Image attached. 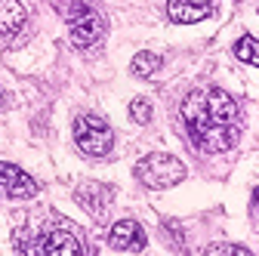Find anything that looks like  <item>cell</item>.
Here are the masks:
<instances>
[{"label": "cell", "instance_id": "1", "mask_svg": "<svg viewBox=\"0 0 259 256\" xmlns=\"http://www.w3.org/2000/svg\"><path fill=\"white\" fill-rule=\"evenodd\" d=\"M182 117L191 142L207 154L229 151L241 136V108L225 90H191L182 102Z\"/></svg>", "mask_w": 259, "mask_h": 256}, {"label": "cell", "instance_id": "2", "mask_svg": "<svg viewBox=\"0 0 259 256\" xmlns=\"http://www.w3.org/2000/svg\"><path fill=\"white\" fill-rule=\"evenodd\" d=\"M136 179L148 188H170L185 179V164L173 154H148L136 164Z\"/></svg>", "mask_w": 259, "mask_h": 256}, {"label": "cell", "instance_id": "3", "mask_svg": "<svg viewBox=\"0 0 259 256\" xmlns=\"http://www.w3.org/2000/svg\"><path fill=\"white\" fill-rule=\"evenodd\" d=\"M74 139L83 154L90 157H105L114 148V133L108 130V123L96 114H80L74 120Z\"/></svg>", "mask_w": 259, "mask_h": 256}, {"label": "cell", "instance_id": "4", "mask_svg": "<svg viewBox=\"0 0 259 256\" xmlns=\"http://www.w3.org/2000/svg\"><path fill=\"white\" fill-rule=\"evenodd\" d=\"M65 19H68V31H71L74 47H93L105 34L102 16L90 7H83V4H71V10H65Z\"/></svg>", "mask_w": 259, "mask_h": 256}, {"label": "cell", "instance_id": "5", "mask_svg": "<svg viewBox=\"0 0 259 256\" xmlns=\"http://www.w3.org/2000/svg\"><path fill=\"white\" fill-rule=\"evenodd\" d=\"M31 253H47V256H77L83 250V244L71 235V232H65V229H56L44 238H37L31 247H25Z\"/></svg>", "mask_w": 259, "mask_h": 256}, {"label": "cell", "instance_id": "6", "mask_svg": "<svg viewBox=\"0 0 259 256\" xmlns=\"http://www.w3.org/2000/svg\"><path fill=\"white\" fill-rule=\"evenodd\" d=\"M0 191H4L7 198H34L37 195V182L25 170H19L16 164L0 161Z\"/></svg>", "mask_w": 259, "mask_h": 256}, {"label": "cell", "instance_id": "7", "mask_svg": "<svg viewBox=\"0 0 259 256\" xmlns=\"http://www.w3.org/2000/svg\"><path fill=\"white\" fill-rule=\"evenodd\" d=\"M108 244L114 250H142L145 247V232H142L139 222L120 219V222H114V229L108 235Z\"/></svg>", "mask_w": 259, "mask_h": 256}, {"label": "cell", "instance_id": "8", "mask_svg": "<svg viewBox=\"0 0 259 256\" xmlns=\"http://www.w3.org/2000/svg\"><path fill=\"white\" fill-rule=\"evenodd\" d=\"M167 13L179 25H194L213 13V0H170Z\"/></svg>", "mask_w": 259, "mask_h": 256}, {"label": "cell", "instance_id": "9", "mask_svg": "<svg viewBox=\"0 0 259 256\" xmlns=\"http://www.w3.org/2000/svg\"><path fill=\"white\" fill-rule=\"evenodd\" d=\"M111 201V188L108 185H99V182H90L83 188H77V204L83 210H93V213H102V207Z\"/></svg>", "mask_w": 259, "mask_h": 256}, {"label": "cell", "instance_id": "10", "mask_svg": "<svg viewBox=\"0 0 259 256\" xmlns=\"http://www.w3.org/2000/svg\"><path fill=\"white\" fill-rule=\"evenodd\" d=\"M25 25V7L19 0H0V34L10 37Z\"/></svg>", "mask_w": 259, "mask_h": 256}, {"label": "cell", "instance_id": "11", "mask_svg": "<svg viewBox=\"0 0 259 256\" xmlns=\"http://www.w3.org/2000/svg\"><path fill=\"white\" fill-rule=\"evenodd\" d=\"M235 56L244 62V65H259V40L256 37H241L238 44H235Z\"/></svg>", "mask_w": 259, "mask_h": 256}, {"label": "cell", "instance_id": "12", "mask_svg": "<svg viewBox=\"0 0 259 256\" xmlns=\"http://www.w3.org/2000/svg\"><path fill=\"white\" fill-rule=\"evenodd\" d=\"M157 68H160V59L154 53H136V59H133V74L136 77H151Z\"/></svg>", "mask_w": 259, "mask_h": 256}, {"label": "cell", "instance_id": "13", "mask_svg": "<svg viewBox=\"0 0 259 256\" xmlns=\"http://www.w3.org/2000/svg\"><path fill=\"white\" fill-rule=\"evenodd\" d=\"M130 117L136 123H148L151 120V102L148 99H133L130 102Z\"/></svg>", "mask_w": 259, "mask_h": 256}, {"label": "cell", "instance_id": "14", "mask_svg": "<svg viewBox=\"0 0 259 256\" xmlns=\"http://www.w3.org/2000/svg\"><path fill=\"white\" fill-rule=\"evenodd\" d=\"M204 253H210V256H213V253H235V256H247V250H244V247H235V244H210Z\"/></svg>", "mask_w": 259, "mask_h": 256}, {"label": "cell", "instance_id": "15", "mask_svg": "<svg viewBox=\"0 0 259 256\" xmlns=\"http://www.w3.org/2000/svg\"><path fill=\"white\" fill-rule=\"evenodd\" d=\"M253 207L259 210V188H256V195H253Z\"/></svg>", "mask_w": 259, "mask_h": 256}]
</instances>
